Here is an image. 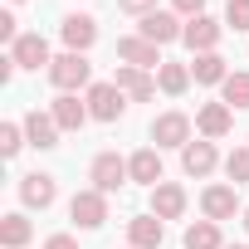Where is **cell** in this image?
<instances>
[{
	"label": "cell",
	"mask_w": 249,
	"mask_h": 249,
	"mask_svg": "<svg viewBox=\"0 0 249 249\" xmlns=\"http://www.w3.org/2000/svg\"><path fill=\"white\" fill-rule=\"evenodd\" d=\"M88 73H93V64H88L83 54H59V59L49 64V78H54L59 93H78V88L88 83Z\"/></svg>",
	"instance_id": "2"
},
{
	"label": "cell",
	"mask_w": 249,
	"mask_h": 249,
	"mask_svg": "<svg viewBox=\"0 0 249 249\" xmlns=\"http://www.w3.org/2000/svg\"><path fill=\"white\" fill-rule=\"evenodd\" d=\"M225 25H230V30H249V0H230Z\"/></svg>",
	"instance_id": "28"
},
{
	"label": "cell",
	"mask_w": 249,
	"mask_h": 249,
	"mask_svg": "<svg viewBox=\"0 0 249 249\" xmlns=\"http://www.w3.org/2000/svg\"><path fill=\"white\" fill-rule=\"evenodd\" d=\"M161 234H166V230H161L157 215H137V220H127V244H132V249H157Z\"/></svg>",
	"instance_id": "20"
},
{
	"label": "cell",
	"mask_w": 249,
	"mask_h": 249,
	"mask_svg": "<svg viewBox=\"0 0 249 249\" xmlns=\"http://www.w3.org/2000/svg\"><path fill=\"white\" fill-rule=\"evenodd\" d=\"M83 103H88V112H93L98 122H117V117H122V107H127V103H122V88H117V83H93Z\"/></svg>",
	"instance_id": "3"
},
{
	"label": "cell",
	"mask_w": 249,
	"mask_h": 249,
	"mask_svg": "<svg viewBox=\"0 0 249 249\" xmlns=\"http://www.w3.org/2000/svg\"><path fill=\"white\" fill-rule=\"evenodd\" d=\"M44 249H78V244H73V234H54Z\"/></svg>",
	"instance_id": "32"
},
{
	"label": "cell",
	"mask_w": 249,
	"mask_h": 249,
	"mask_svg": "<svg viewBox=\"0 0 249 249\" xmlns=\"http://www.w3.org/2000/svg\"><path fill=\"white\" fill-rule=\"evenodd\" d=\"M127 249H132V244H127Z\"/></svg>",
	"instance_id": "35"
},
{
	"label": "cell",
	"mask_w": 249,
	"mask_h": 249,
	"mask_svg": "<svg viewBox=\"0 0 249 249\" xmlns=\"http://www.w3.org/2000/svg\"><path fill=\"white\" fill-rule=\"evenodd\" d=\"M69 215H73L83 230H98V225L107 220V196H103V191H78V196L69 200Z\"/></svg>",
	"instance_id": "4"
},
{
	"label": "cell",
	"mask_w": 249,
	"mask_h": 249,
	"mask_svg": "<svg viewBox=\"0 0 249 249\" xmlns=\"http://www.w3.org/2000/svg\"><path fill=\"white\" fill-rule=\"evenodd\" d=\"M181 35H186V25H181L171 10H152V15L142 20V39H152L157 49H161V44H171V39H181Z\"/></svg>",
	"instance_id": "9"
},
{
	"label": "cell",
	"mask_w": 249,
	"mask_h": 249,
	"mask_svg": "<svg viewBox=\"0 0 249 249\" xmlns=\"http://www.w3.org/2000/svg\"><path fill=\"white\" fill-rule=\"evenodd\" d=\"M20 147H25V127H20V122H5V127H0V152L15 157Z\"/></svg>",
	"instance_id": "27"
},
{
	"label": "cell",
	"mask_w": 249,
	"mask_h": 249,
	"mask_svg": "<svg viewBox=\"0 0 249 249\" xmlns=\"http://www.w3.org/2000/svg\"><path fill=\"white\" fill-rule=\"evenodd\" d=\"M230 249H249V244H230Z\"/></svg>",
	"instance_id": "34"
},
{
	"label": "cell",
	"mask_w": 249,
	"mask_h": 249,
	"mask_svg": "<svg viewBox=\"0 0 249 249\" xmlns=\"http://www.w3.org/2000/svg\"><path fill=\"white\" fill-rule=\"evenodd\" d=\"M186 249H225L220 225H215V220H196V225L186 230Z\"/></svg>",
	"instance_id": "23"
},
{
	"label": "cell",
	"mask_w": 249,
	"mask_h": 249,
	"mask_svg": "<svg viewBox=\"0 0 249 249\" xmlns=\"http://www.w3.org/2000/svg\"><path fill=\"white\" fill-rule=\"evenodd\" d=\"M152 142L157 147H186L191 142V117L186 112H161L152 122Z\"/></svg>",
	"instance_id": "5"
},
{
	"label": "cell",
	"mask_w": 249,
	"mask_h": 249,
	"mask_svg": "<svg viewBox=\"0 0 249 249\" xmlns=\"http://www.w3.org/2000/svg\"><path fill=\"white\" fill-rule=\"evenodd\" d=\"M127 171H132V181H142V186H161V157H157V147L132 152V157H127Z\"/></svg>",
	"instance_id": "19"
},
{
	"label": "cell",
	"mask_w": 249,
	"mask_h": 249,
	"mask_svg": "<svg viewBox=\"0 0 249 249\" xmlns=\"http://www.w3.org/2000/svg\"><path fill=\"white\" fill-rule=\"evenodd\" d=\"M171 5H176L181 15H191V20H196V15H205V0H171Z\"/></svg>",
	"instance_id": "30"
},
{
	"label": "cell",
	"mask_w": 249,
	"mask_h": 249,
	"mask_svg": "<svg viewBox=\"0 0 249 249\" xmlns=\"http://www.w3.org/2000/svg\"><path fill=\"white\" fill-rule=\"evenodd\" d=\"M215 142H186L181 147V166H186V176H210L215 171Z\"/></svg>",
	"instance_id": "17"
},
{
	"label": "cell",
	"mask_w": 249,
	"mask_h": 249,
	"mask_svg": "<svg viewBox=\"0 0 249 249\" xmlns=\"http://www.w3.org/2000/svg\"><path fill=\"white\" fill-rule=\"evenodd\" d=\"M230 122H234V107H230V103H205V107L196 112V127H200L205 142L225 137V132H230Z\"/></svg>",
	"instance_id": "13"
},
{
	"label": "cell",
	"mask_w": 249,
	"mask_h": 249,
	"mask_svg": "<svg viewBox=\"0 0 249 249\" xmlns=\"http://www.w3.org/2000/svg\"><path fill=\"white\" fill-rule=\"evenodd\" d=\"M220 35H225V25H220V20H210V15H196V20H186V35H181V39H186L196 54H215Z\"/></svg>",
	"instance_id": "7"
},
{
	"label": "cell",
	"mask_w": 249,
	"mask_h": 249,
	"mask_svg": "<svg viewBox=\"0 0 249 249\" xmlns=\"http://www.w3.org/2000/svg\"><path fill=\"white\" fill-rule=\"evenodd\" d=\"M10 59H15V69H39V64H54V59H49L44 35H20V39H15V49H10Z\"/></svg>",
	"instance_id": "16"
},
{
	"label": "cell",
	"mask_w": 249,
	"mask_h": 249,
	"mask_svg": "<svg viewBox=\"0 0 249 249\" xmlns=\"http://www.w3.org/2000/svg\"><path fill=\"white\" fill-rule=\"evenodd\" d=\"M157 88L171 93V98H181V93L191 88V69H186V64H161V69H157Z\"/></svg>",
	"instance_id": "22"
},
{
	"label": "cell",
	"mask_w": 249,
	"mask_h": 249,
	"mask_svg": "<svg viewBox=\"0 0 249 249\" xmlns=\"http://www.w3.org/2000/svg\"><path fill=\"white\" fill-rule=\"evenodd\" d=\"M117 10H127V15H142V20H147V15L157 10V0H117Z\"/></svg>",
	"instance_id": "29"
},
{
	"label": "cell",
	"mask_w": 249,
	"mask_h": 249,
	"mask_svg": "<svg viewBox=\"0 0 249 249\" xmlns=\"http://www.w3.org/2000/svg\"><path fill=\"white\" fill-rule=\"evenodd\" d=\"M200 210H205V220H230L234 210H239V191L234 186H205L200 191Z\"/></svg>",
	"instance_id": "8"
},
{
	"label": "cell",
	"mask_w": 249,
	"mask_h": 249,
	"mask_svg": "<svg viewBox=\"0 0 249 249\" xmlns=\"http://www.w3.org/2000/svg\"><path fill=\"white\" fill-rule=\"evenodd\" d=\"M54 196H59L54 176H44V171H35V176H20V200H25L30 210H49V205H54Z\"/></svg>",
	"instance_id": "10"
},
{
	"label": "cell",
	"mask_w": 249,
	"mask_h": 249,
	"mask_svg": "<svg viewBox=\"0 0 249 249\" xmlns=\"http://www.w3.org/2000/svg\"><path fill=\"white\" fill-rule=\"evenodd\" d=\"M127 176H132V171H127V161H122L117 152H98L93 166H88V181H93V191H103V196H112Z\"/></svg>",
	"instance_id": "1"
},
{
	"label": "cell",
	"mask_w": 249,
	"mask_h": 249,
	"mask_svg": "<svg viewBox=\"0 0 249 249\" xmlns=\"http://www.w3.org/2000/svg\"><path fill=\"white\" fill-rule=\"evenodd\" d=\"M117 54H122V64H132V69H161V54H157V44H152V39H142V35L117 39Z\"/></svg>",
	"instance_id": "14"
},
{
	"label": "cell",
	"mask_w": 249,
	"mask_h": 249,
	"mask_svg": "<svg viewBox=\"0 0 249 249\" xmlns=\"http://www.w3.org/2000/svg\"><path fill=\"white\" fill-rule=\"evenodd\" d=\"M244 230H249V210H244Z\"/></svg>",
	"instance_id": "33"
},
{
	"label": "cell",
	"mask_w": 249,
	"mask_h": 249,
	"mask_svg": "<svg viewBox=\"0 0 249 249\" xmlns=\"http://www.w3.org/2000/svg\"><path fill=\"white\" fill-rule=\"evenodd\" d=\"M59 35H64L69 54H88L93 39H98V20H93V15H69V20L59 25Z\"/></svg>",
	"instance_id": "6"
},
{
	"label": "cell",
	"mask_w": 249,
	"mask_h": 249,
	"mask_svg": "<svg viewBox=\"0 0 249 249\" xmlns=\"http://www.w3.org/2000/svg\"><path fill=\"white\" fill-rule=\"evenodd\" d=\"M117 88H122V98H132V103H147L152 93H157V78L147 73V69H132V64H122L117 69V78H112Z\"/></svg>",
	"instance_id": "12"
},
{
	"label": "cell",
	"mask_w": 249,
	"mask_h": 249,
	"mask_svg": "<svg viewBox=\"0 0 249 249\" xmlns=\"http://www.w3.org/2000/svg\"><path fill=\"white\" fill-rule=\"evenodd\" d=\"M191 78H196V83H225V78H230V69H225V59H220V54H196Z\"/></svg>",
	"instance_id": "21"
},
{
	"label": "cell",
	"mask_w": 249,
	"mask_h": 249,
	"mask_svg": "<svg viewBox=\"0 0 249 249\" xmlns=\"http://www.w3.org/2000/svg\"><path fill=\"white\" fill-rule=\"evenodd\" d=\"M30 234H35V225H30L25 215H5V220H0V239H5V249L30 244Z\"/></svg>",
	"instance_id": "24"
},
{
	"label": "cell",
	"mask_w": 249,
	"mask_h": 249,
	"mask_svg": "<svg viewBox=\"0 0 249 249\" xmlns=\"http://www.w3.org/2000/svg\"><path fill=\"white\" fill-rule=\"evenodd\" d=\"M225 171H230L234 186H244V181H249V147H234V152L225 157Z\"/></svg>",
	"instance_id": "26"
},
{
	"label": "cell",
	"mask_w": 249,
	"mask_h": 249,
	"mask_svg": "<svg viewBox=\"0 0 249 249\" xmlns=\"http://www.w3.org/2000/svg\"><path fill=\"white\" fill-rule=\"evenodd\" d=\"M0 39L15 49V39H20V35H15V15H0Z\"/></svg>",
	"instance_id": "31"
},
{
	"label": "cell",
	"mask_w": 249,
	"mask_h": 249,
	"mask_svg": "<svg viewBox=\"0 0 249 249\" xmlns=\"http://www.w3.org/2000/svg\"><path fill=\"white\" fill-rule=\"evenodd\" d=\"M220 88H225V103L230 107H249V73H230Z\"/></svg>",
	"instance_id": "25"
},
{
	"label": "cell",
	"mask_w": 249,
	"mask_h": 249,
	"mask_svg": "<svg viewBox=\"0 0 249 249\" xmlns=\"http://www.w3.org/2000/svg\"><path fill=\"white\" fill-rule=\"evenodd\" d=\"M152 215H157V220H181V215H186V191H181L176 181L152 186Z\"/></svg>",
	"instance_id": "11"
},
{
	"label": "cell",
	"mask_w": 249,
	"mask_h": 249,
	"mask_svg": "<svg viewBox=\"0 0 249 249\" xmlns=\"http://www.w3.org/2000/svg\"><path fill=\"white\" fill-rule=\"evenodd\" d=\"M93 112H88V103H78L73 93H64V98H54V122H59V132H78L83 122H88Z\"/></svg>",
	"instance_id": "18"
},
{
	"label": "cell",
	"mask_w": 249,
	"mask_h": 249,
	"mask_svg": "<svg viewBox=\"0 0 249 249\" xmlns=\"http://www.w3.org/2000/svg\"><path fill=\"white\" fill-rule=\"evenodd\" d=\"M25 137H30V147H39V152H49V147H59V122H54V112H30L25 117Z\"/></svg>",
	"instance_id": "15"
}]
</instances>
